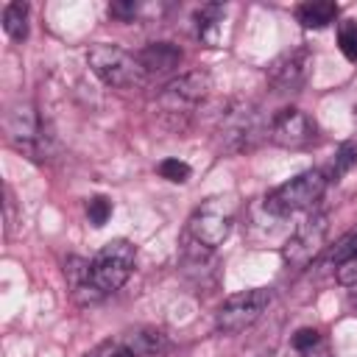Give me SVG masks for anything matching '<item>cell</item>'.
Returning <instances> with one entry per match:
<instances>
[{"label":"cell","instance_id":"10","mask_svg":"<svg viewBox=\"0 0 357 357\" xmlns=\"http://www.w3.org/2000/svg\"><path fill=\"white\" fill-rule=\"evenodd\" d=\"M326 220H329V218H326L324 212H315V215H310L304 223L296 226V231H293V234L287 237V243L282 245V259H284V265L301 271V268H307V265L318 257V251H321V245H324V240H326V229H329Z\"/></svg>","mask_w":357,"mask_h":357},{"label":"cell","instance_id":"15","mask_svg":"<svg viewBox=\"0 0 357 357\" xmlns=\"http://www.w3.org/2000/svg\"><path fill=\"white\" fill-rule=\"evenodd\" d=\"M28 14H31L28 3H20V0H14L3 8V31L14 42H22L28 36Z\"/></svg>","mask_w":357,"mask_h":357},{"label":"cell","instance_id":"4","mask_svg":"<svg viewBox=\"0 0 357 357\" xmlns=\"http://www.w3.org/2000/svg\"><path fill=\"white\" fill-rule=\"evenodd\" d=\"M212 81L204 70H190L178 78H173L162 92H159V114L173 131H184L187 123L192 120L198 103L209 95Z\"/></svg>","mask_w":357,"mask_h":357},{"label":"cell","instance_id":"16","mask_svg":"<svg viewBox=\"0 0 357 357\" xmlns=\"http://www.w3.org/2000/svg\"><path fill=\"white\" fill-rule=\"evenodd\" d=\"M351 167H357V139H346V142H340L337 151H335L332 165H329L324 173H326L329 181H337V178H343Z\"/></svg>","mask_w":357,"mask_h":357},{"label":"cell","instance_id":"2","mask_svg":"<svg viewBox=\"0 0 357 357\" xmlns=\"http://www.w3.org/2000/svg\"><path fill=\"white\" fill-rule=\"evenodd\" d=\"M3 128H6V139L14 151H20L22 156H28L31 162H47L56 151V139L47 131L45 120L39 117V112L31 103H14L6 109L3 117Z\"/></svg>","mask_w":357,"mask_h":357},{"label":"cell","instance_id":"5","mask_svg":"<svg viewBox=\"0 0 357 357\" xmlns=\"http://www.w3.org/2000/svg\"><path fill=\"white\" fill-rule=\"evenodd\" d=\"M326 184H329V178L324 170H304V173L287 178L284 184L273 187L265 195V209L276 218H287V215L312 209L321 201V195L326 192Z\"/></svg>","mask_w":357,"mask_h":357},{"label":"cell","instance_id":"6","mask_svg":"<svg viewBox=\"0 0 357 357\" xmlns=\"http://www.w3.org/2000/svg\"><path fill=\"white\" fill-rule=\"evenodd\" d=\"M86 64L106 86H114V89L142 86L145 78H148L134 53H128L117 45H106V42L92 45L86 50Z\"/></svg>","mask_w":357,"mask_h":357},{"label":"cell","instance_id":"3","mask_svg":"<svg viewBox=\"0 0 357 357\" xmlns=\"http://www.w3.org/2000/svg\"><path fill=\"white\" fill-rule=\"evenodd\" d=\"M218 148L223 153H245L262 137H268V120L248 100H231L218 117Z\"/></svg>","mask_w":357,"mask_h":357},{"label":"cell","instance_id":"12","mask_svg":"<svg viewBox=\"0 0 357 357\" xmlns=\"http://www.w3.org/2000/svg\"><path fill=\"white\" fill-rule=\"evenodd\" d=\"M145 75H165L181 64V50L170 42H151L137 53Z\"/></svg>","mask_w":357,"mask_h":357},{"label":"cell","instance_id":"22","mask_svg":"<svg viewBox=\"0 0 357 357\" xmlns=\"http://www.w3.org/2000/svg\"><path fill=\"white\" fill-rule=\"evenodd\" d=\"M109 14L117 17V20H123V22H128L137 14V3H112L109 6Z\"/></svg>","mask_w":357,"mask_h":357},{"label":"cell","instance_id":"23","mask_svg":"<svg viewBox=\"0 0 357 357\" xmlns=\"http://www.w3.org/2000/svg\"><path fill=\"white\" fill-rule=\"evenodd\" d=\"M301 357H329V349H326L324 343H318V346H312V349L301 351Z\"/></svg>","mask_w":357,"mask_h":357},{"label":"cell","instance_id":"7","mask_svg":"<svg viewBox=\"0 0 357 357\" xmlns=\"http://www.w3.org/2000/svg\"><path fill=\"white\" fill-rule=\"evenodd\" d=\"M231 226H234V204L229 198H209L190 215L187 240L206 251H215L231 234Z\"/></svg>","mask_w":357,"mask_h":357},{"label":"cell","instance_id":"17","mask_svg":"<svg viewBox=\"0 0 357 357\" xmlns=\"http://www.w3.org/2000/svg\"><path fill=\"white\" fill-rule=\"evenodd\" d=\"M92 357H142V354H139V349L134 346L131 332H123L120 337L106 340L103 346H98V349L92 351Z\"/></svg>","mask_w":357,"mask_h":357},{"label":"cell","instance_id":"19","mask_svg":"<svg viewBox=\"0 0 357 357\" xmlns=\"http://www.w3.org/2000/svg\"><path fill=\"white\" fill-rule=\"evenodd\" d=\"M156 170H159V176L162 178H167V181H173V184H184L187 178H190V165L187 162H181V159H176V156H167V159H162L159 165H156Z\"/></svg>","mask_w":357,"mask_h":357},{"label":"cell","instance_id":"9","mask_svg":"<svg viewBox=\"0 0 357 357\" xmlns=\"http://www.w3.org/2000/svg\"><path fill=\"white\" fill-rule=\"evenodd\" d=\"M268 139L279 148L301 151L318 142V126L307 112L296 106H284L268 120Z\"/></svg>","mask_w":357,"mask_h":357},{"label":"cell","instance_id":"8","mask_svg":"<svg viewBox=\"0 0 357 357\" xmlns=\"http://www.w3.org/2000/svg\"><path fill=\"white\" fill-rule=\"evenodd\" d=\"M271 301H273L271 287H251V290H243V293L229 296L218 307V312H215L218 332L237 335V332L248 329L251 324H257L262 318V312L271 307Z\"/></svg>","mask_w":357,"mask_h":357},{"label":"cell","instance_id":"11","mask_svg":"<svg viewBox=\"0 0 357 357\" xmlns=\"http://www.w3.org/2000/svg\"><path fill=\"white\" fill-rule=\"evenodd\" d=\"M310 67H312V53L307 47H293L276 56L265 75L273 92H298L307 84Z\"/></svg>","mask_w":357,"mask_h":357},{"label":"cell","instance_id":"1","mask_svg":"<svg viewBox=\"0 0 357 357\" xmlns=\"http://www.w3.org/2000/svg\"><path fill=\"white\" fill-rule=\"evenodd\" d=\"M134 259H137V248L123 237L109 240L89 262L70 259L67 276L73 282V293L81 301H98L120 290L134 271Z\"/></svg>","mask_w":357,"mask_h":357},{"label":"cell","instance_id":"20","mask_svg":"<svg viewBox=\"0 0 357 357\" xmlns=\"http://www.w3.org/2000/svg\"><path fill=\"white\" fill-rule=\"evenodd\" d=\"M86 215H89V223L100 229V226L109 220V215H112V201H109L106 195L89 198V201H86Z\"/></svg>","mask_w":357,"mask_h":357},{"label":"cell","instance_id":"24","mask_svg":"<svg viewBox=\"0 0 357 357\" xmlns=\"http://www.w3.org/2000/svg\"><path fill=\"white\" fill-rule=\"evenodd\" d=\"M354 120H357V100H354Z\"/></svg>","mask_w":357,"mask_h":357},{"label":"cell","instance_id":"14","mask_svg":"<svg viewBox=\"0 0 357 357\" xmlns=\"http://www.w3.org/2000/svg\"><path fill=\"white\" fill-rule=\"evenodd\" d=\"M223 14H226V8L220 3H206V6H201L195 11V33H198L201 42H206V45H215L218 42Z\"/></svg>","mask_w":357,"mask_h":357},{"label":"cell","instance_id":"13","mask_svg":"<svg viewBox=\"0 0 357 357\" xmlns=\"http://www.w3.org/2000/svg\"><path fill=\"white\" fill-rule=\"evenodd\" d=\"M337 17V3L332 0H310L296 6V20L304 28H326L329 22H335Z\"/></svg>","mask_w":357,"mask_h":357},{"label":"cell","instance_id":"18","mask_svg":"<svg viewBox=\"0 0 357 357\" xmlns=\"http://www.w3.org/2000/svg\"><path fill=\"white\" fill-rule=\"evenodd\" d=\"M337 45L349 61H357V22L354 20H343L337 25Z\"/></svg>","mask_w":357,"mask_h":357},{"label":"cell","instance_id":"21","mask_svg":"<svg viewBox=\"0 0 357 357\" xmlns=\"http://www.w3.org/2000/svg\"><path fill=\"white\" fill-rule=\"evenodd\" d=\"M293 349L301 354V351H307V349H312V346H318L321 343V332L318 329H310V326H304V329H298L296 335H293Z\"/></svg>","mask_w":357,"mask_h":357}]
</instances>
